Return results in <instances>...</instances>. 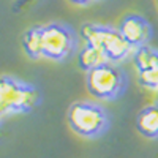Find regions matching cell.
<instances>
[{
	"label": "cell",
	"instance_id": "1",
	"mask_svg": "<svg viewBox=\"0 0 158 158\" xmlns=\"http://www.w3.org/2000/svg\"><path fill=\"white\" fill-rule=\"evenodd\" d=\"M79 35L85 44L100 48L112 63L123 62L135 54V48L122 36L118 29L109 27V25L82 24L79 29Z\"/></svg>",
	"mask_w": 158,
	"mask_h": 158
},
{
	"label": "cell",
	"instance_id": "2",
	"mask_svg": "<svg viewBox=\"0 0 158 158\" xmlns=\"http://www.w3.org/2000/svg\"><path fill=\"white\" fill-rule=\"evenodd\" d=\"M40 103V92L32 84L22 82L16 77L3 76L0 79V115L30 112Z\"/></svg>",
	"mask_w": 158,
	"mask_h": 158
},
{
	"label": "cell",
	"instance_id": "3",
	"mask_svg": "<svg viewBox=\"0 0 158 158\" xmlns=\"http://www.w3.org/2000/svg\"><path fill=\"white\" fill-rule=\"evenodd\" d=\"M68 123L76 135L82 138H97L108 128V115L95 103H74L68 109Z\"/></svg>",
	"mask_w": 158,
	"mask_h": 158
},
{
	"label": "cell",
	"instance_id": "4",
	"mask_svg": "<svg viewBox=\"0 0 158 158\" xmlns=\"http://www.w3.org/2000/svg\"><path fill=\"white\" fill-rule=\"evenodd\" d=\"M125 74L115 67L112 62H108L90 70L87 73V89L92 97L98 100H114L125 89Z\"/></svg>",
	"mask_w": 158,
	"mask_h": 158
},
{
	"label": "cell",
	"instance_id": "5",
	"mask_svg": "<svg viewBox=\"0 0 158 158\" xmlns=\"http://www.w3.org/2000/svg\"><path fill=\"white\" fill-rule=\"evenodd\" d=\"M43 57L62 62L68 59L76 49V35L65 24L51 22L43 25Z\"/></svg>",
	"mask_w": 158,
	"mask_h": 158
},
{
	"label": "cell",
	"instance_id": "6",
	"mask_svg": "<svg viewBox=\"0 0 158 158\" xmlns=\"http://www.w3.org/2000/svg\"><path fill=\"white\" fill-rule=\"evenodd\" d=\"M118 32L135 49L141 46H147L152 36L150 24L139 15H128L118 24Z\"/></svg>",
	"mask_w": 158,
	"mask_h": 158
},
{
	"label": "cell",
	"instance_id": "7",
	"mask_svg": "<svg viewBox=\"0 0 158 158\" xmlns=\"http://www.w3.org/2000/svg\"><path fill=\"white\" fill-rule=\"evenodd\" d=\"M136 127L142 136H146L149 139L158 138V104L144 108L138 114Z\"/></svg>",
	"mask_w": 158,
	"mask_h": 158
},
{
	"label": "cell",
	"instance_id": "8",
	"mask_svg": "<svg viewBox=\"0 0 158 158\" xmlns=\"http://www.w3.org/2000/svg\"><path fill=\"white\" fill-rule=\"evenodd\" d=\"M109 59L106 57V54L97 46L92 44H84V48L79 51L77 54V63L82 70H85L87 73L90 70H94L97 67H101V65L108 63Z\"/></svg>",
	"mask_w": 158,
	"mask_h": 158
},
{
	"label": "cell",
	"instance_id": "9",
	"mask_svg": "<svg viewBox=\"0 0 158 158\" xmlns=\"http://www.w3.org/2000/svg\"><path fill=\"white\" fill-rule=\"evenodd\" d=\"M22 48L30 59L43 57V30H41V27H32L24 33Z\"/></svg>",
	"mask_w": 158,
	"mask_h": 158
},
{
	"label": "cell",
	"instance_id": "10",
	"mask_svg": "<svg viewBox=\"0 0 158 158\" xmlns=\"http://www.w3.org/2000/svg\"><path fill=\"white\" fill-rule=\"evenodd\" d=\"M133 63H135L138 73L158 68V49H153L150 46H141L135 49Z\"/></svg>",
	"mask_w": 158,
	"mask_h": 158
},
{
	"label": "cell",
	"instance_id": "11",
	"mask_svg": "<svg viewBox=\"0 0 158 158\" xmlns=\"http://www.w3.org/2000/svg\"><path fill=\"white\" fill-rule=\"evenodd\" d=\"M138 74H139L138 81L142 87H146L149 90H153V92H158V68L144 71V73H138Z\"/></svg>",
	"mask_w": 158,
	"mask_h": 158
},
{
	"label": "cell",
	"instance_id": "12",
	"mask_svg": "<svg viewBox=\"0 0 158 158\" xmlns=\"http://www.w3.org/2000/svg\"><path fill=\"white\" fill-rule=\"evenodd\" d=\"M71 3H76V5H89L90 2H94V0H70Z\"/></svg>",
	"mask_w": 158,
	"mask_h": 158
}]
</instances>
